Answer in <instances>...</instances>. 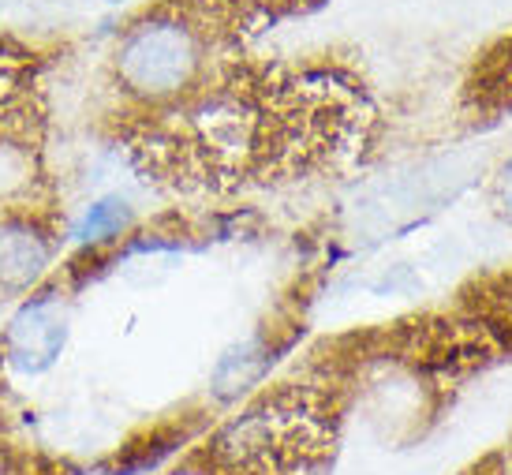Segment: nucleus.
I'll use <instances>...</instances> for the list:
<instances>
[{
	"label": "nucleus",
	"instance_id": "f257e3e1",
	"mask_svg": "<svg viewBox=\"0 0 512 475\" xmlns=\"http://www.w3.org/2000/svg\"><path fill=\"white\" fill-rule=\"evenodd\" d=\"M206 60V34L176 12H154L124 34L116 49V79L139 101H169L195 87Z\"/></svg>",
	"mask_w": 512,
	"mask_h": 475
},
{
	"label": "nucleus",
	"instance_id": "f03ea898",
	"mask_svg": "<svg viewBox=\"0 0 512 475\" xmlns=\"http://www.w3.org/2000/svg\"><path fill=\"white\" fill-rule=\"evenodd\" d=\"M68 341V311L60 296L45 292L19 307L4 333V356L23 375H42L60 360Z\"/></svg>",
	"mask_w": 512,
	"mask_h": 475
},
{
	"label": "nucleus",
	"instance_id": "7ed1b4c3",
	"mask_svg": "<svg viewBox=\"0 0 512 475\" xmlns=\"http://www.w3.org/2000/svg\"><path fill=\"white\" fill-rule=\"evenodd\" d=\"M53 236L34 217H0V288H30L53 262Z\"/></svg>",
	"mask_w": 512,
	"mask_h": 475
},
{
	"label": "nucleus",
	"instance_id": "20e7f679",
	"mask_svg": "<svg viewBox=\"0 0 512 475\" xmlns=\"http://www.w3.org/2000/svg\"><path fill=\"white\" fill-rule=\"evenodd\" d=\"M131 221H135L131 202L120 199V195H105V199L86 206V214L79 217V225L72 229V240L79 247H101L116 240V236H124L131 229Z\"/></svg>",
	"mask_w": 512,
	"mask_h": 475
},
{
	"label": "nucleus",
	"instance_id": "39448f33",
	"mask_svg": "<svg viewBox=\"0 0 512 475\" xmlns=\"http://www.w3.org/2000/svg\"><path fill=\"white\" fill-rule=\"evenodd\" d=\"M262 371H266V356H262L258 341H247V345L232 348L225 360L217 363L214 389L221 393V397H232V393H240L243 386H251Z\"/></svg>",
	"mask_w": 512,
	"mask_h": 475
},
{
	"label": "nucleus",
	"instance_id": "423d86ee",
	"mask_svg": "<svg viewBox=\"0 0 512 475\" xmlns=\"http://www.w3.org/2000/svg\"><path fill=\"white\" fill-rule=\"evenodd\" d=\"M501 214L509 217L512 225V161L505 165V173H501Z\"/></svg>",
	"mask_w": 512,
	"mask_h": 475
},
{
	"label": "nucleus",
	"instance_id": "0eeeda50",
	"mask_svg": "<svg viewBox=\"0 0 512 475\" xmlns=\"http://www.w3.org/2000/svg\"><path fill=\"white\" fill-rule=\"evenodd\" d=\"M157 464V457H143V461H131V464H124V468H116L113 475H143V472H150Z\"/></svg>",
	"mask_w": 512,
	"mask_h": 475
},
{
	"label": "nucleus",
	"instance_id": "6e6552de",
	"mask_svg": "<svg viewBox=\"0 0 512 475\" xmlns=\"http://www.w3.org/2000/svg\"><path fill=\"white\" fill-rule=\"evenodd\" d=\"M109 4H128V0H109Z\"/></svg>",
	"mask_w": 512,
	"mask_h": 475
}]
</instances>
